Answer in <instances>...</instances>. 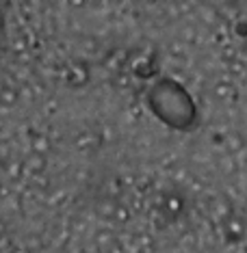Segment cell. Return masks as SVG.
I'll return each mask as SVG.
<instances>
[{"label": "cell", "instance_id": "obj_2", "mask_svg": "<svg viewBox=\"0 0 247 253\" xmlns=\"http://www.w3.org/2000/svg\"><path fill=\"white\" fill-rule=\"evenodd\" d=\"M223 229H226V234H228L230 240H241V238H243V234H245L243 221H241V218H234V216L223 218Z\"/></svg>", "mask_w": 247, "mask_h": 253}, {"label": "cell", "instance_id": "obj_1", "mask_svg": "<svg viewBox=\"0 0 247 253\" xmlns=\"http://www.w3.org/2000/svg\"><path fill=\"white\" fill-rule=\"evenodd\" d=\"M160 210L165 212L167 218H178L185 210V199H182L180 193H167L163 197V204H160Z\"/></svg>", "mask_w": 247, "mask_h": 253}]
</instances>
